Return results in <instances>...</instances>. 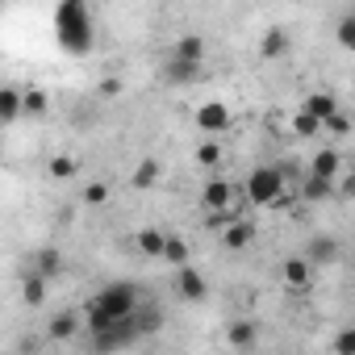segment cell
Instances as JSON below:
<instances>
[{
    "mask_svg": "<svg viewBox=\"0 0 355 355\" xmlns=\"http://www.w3.org/2000/svg\"><path fill=\"white\" fill-rule=\"evenodd\" d=\"M347 130H351V117H347L343 109H338V113H334L330 121H322V134H334V138H343Z\"/></svg>",
    "mask_w": 355,
    "mask_h": 355,
    "instance_id": "cell-29",
    "label": "cell"
},
{
    "mask_svg": "<svg viewBox=\"0 0 355 355\" xmlns=\"http://www.w3.org/2000/svg\"><path fill=\"white\" fill-rule=\"evenodd\" d=\"M159 180H163L159 159H142V163L134 167V175H130V184H134V189H142V193H146V189H155Z\"/></svg>",
    "mask_w": 355,
    "mask_h": 355,
    "instance_id": "cell-18",
    "label": "cell"
},
{
    "mask_svg": "<svg viewBox=\"0 0 355 355\" xmlns=\"http://www.w3.org/2000/svg\"><path fill=\"white\" fill-rule=\"evenodd\" d=\"M288 46H293V38H288L284 30H268V34L259 38V55H263V59H284Z\"/></svg>",
    "mask_w": 355,
    "mask_h": 355,
    "instance_id": "cell-19",
    "label": "cell"
},
{
    "mask_svg": "<svg viewBox=\"0 0 355 355\" xmlns=\"http://www.w3.org/2000/svg\"><path fill=\"white\" fill-rule=\"evenodd\" d=\"M251 243H255V226L247 218H234L230 226H222V247L226 251H247Z\"/></svg>",
    "mask_w": 355,
    "mask_h": 355,
    "instance_id": "cell-11",
    "label": "cell"
},
{
    "mask_svg": "<svg viewBox=\"0 0 355 355\" xmlns=\"http://www.w3.org/2000/svg\"><path fill=\"white\" fill-rule=\"evenodd\" d=\"M175 59L189 63V67H201V59H205V38H201V34L180 38V42H175Z\"/></svg>",
    "mask_w": 355,
    "mask_h": 355,
    "instance_id": "cell-17",
    "label": "cell"
},
{
    "mask_svg": "<svg viewBox=\"0 0 355 355\" xmlns=\"http://www.w3.org/2000/svg\"><path fill=\"white\" fill-rule=\"evenodd\" d=\"M338 255H343V247H338V239H330V234H322V239H309V247H305V263L309 268H330V263H338Z\"/></svg>",
    "mask_w": 355,
    "mask_h": 355,
    "instance_id": "cell-8",
    "label": "cell"
},
{
    "mask_svg": "<svg viewBox=\"0 0 355 355\" xmlns=\"http://www.w3.org/2000/svg\"><path fill=\"white\" fill-rule=\"evenodd\" d=\"M343 171V155L334 146H322L313 159H309V171L305 175H318V180H334V175Z\"/></svg>",
    "mask_w": 355,
    "mask_h": 355,
    "instance_id": "cell-12",
    "label": "cell"
},
{
    "mask_svg": "<svg viewBox=\"0 0 355 355\" xmlns=\"http://www.w3.org/2000/svg\"><path fill=\"white\" fill-rule=\"evenodd\" d=\"M293 134H297V138H318V134H322V121H313L309 113L297 109V113H293Z\"/></svg>",
    "mask_w": 355,
    "mask_h": 355,
    "instance_id": "cell-27",
    "label": "cell"
},
{
    "mask_svg": "<svg viewBox=\"0 0 355 355\" xmlns=\"http://www.w3.org/2000/svg\"><path fill=\"white\" fill-rule=\"evenodd\" d=\"M334 351H338V355H355V330H351V326H343V330H338Z\"/></svg>",
    "mask_w": 355,
    "mask_h": 355,
    "instance_id": "cell-31",
    "label": "cell"
},
{
    "mask_svg": "<svg viewBox=\"0 0 355 355\" xmlns=\"http://www.w3.org/2000/svg\"><path fill=\"white\" fill-rule=\"evenodd\" d=\"M55 42L71 59H80V55L92 51L96 21H92V9L84 5V0H63V5H55Z\"/></svg>",
    "mask_w": 355,
    "mask_h": 355,
    "instance_id": "cell-2",
    "label": "cell"
},
{
    "mask_svg": "<svg viewBox=\"0 0 355 355\" xmlns=\"http://www.w3.org/2000/svg\"><path fill=\"white\" fill-rule=\"evenodd\" d=\"M46 334L55 343H71L76 334H84V313L80 309H59L51 322H46Z\"/></svg>",
    "mask_w": 355,
    "mask_h": 355,
    "instance_id": "cell-6",
    "label": "cell"
},
{
    "mask_svg": "<svg viewBox=\"0 0 355 355\" xmlns=\"http://www.w3.org/2000/svg\"><path fill=\"white\" fill-rule=\"evenodd\" d=\"M117 92H121V80H117V76L101 80V96H117Z\"/></svg>",
    "mask_w": 355,
    "mask_h": 355,
    "instance_id": "cell-33",
    "label": "cell"
},
{
    "mask_svg": "<svg viewBox=\"0 0 355 355\" xmlns=\"http://www.w3.org/2000/svg\"><path fill=\"white\" fill-rule=\"evenodd\" d=\"M222 159H226V150H222V142L218 138H205L201 146H197V167H222Z\"/></svg>",
    "mask_w": 355,
    "mask_h": 355,
    "instance_id": "cell-23",
    "label": "cell"
},
{
    "mask_svg": "<svg viewBox=\"0 0 355 355\" xmlns=\"http://www.w3.org/2000/svg\"><path fill=\"white\" fill-rule=\"evenodd\" d=\"M51 96L46 88H21V117H46Z\"/></svg>",
    "mask_w": 355,
    "mask_h": 355,
    "instance_id": "cell-20",
    "label": "cell"
},
{
    "mask_svg": "<svg viewBox=\"0 0 355 355\" xmlns=\"http://www.w3.org/2000/svg\"><path fill=\"white\" fill-rule=\"evenodd\" d=\"M134 243H138V251H142L146 259H163V247H167V230H159V226H142V230L134 234Z\"/></svg>",
    "mask_w": 355,
    "mask_h": 355,
    "instance_id": "cell-15",
    "label": "cell"
},
{
    "mask_svg": "<svg viewBox=\"0 0 355 355\" xmlns=\"http://www.w3.org/2000/svg\"><path fill=\"white\" fill-rule=\"evenodd\" d=\"M21 117V88H0V121H5V125H13Z\"/></svg>",
    "mask_w": 355,
    "mask_h": 355,
    "instance_id": "cell-22",
    "label": "cell"
},
{
    "mask_svg": "<svg viewBox=\"0 0 355 355\" xmlns=\"http://www.w3.org/2000/svg\"><path fill=\"white\" fill-rule=\"evenodd\" d=\"M0 134H5V121H0Z\"/></svg>",
    "mask_w": 355,
    "mask_h": 355,
    "instance_id": "cell-34",
    "label": "cell"
},
{
    "mask_svg": "<svg viewBox=\"0 0 355 355\" xmlns=\"http://www.w3.org/2000/svg\"><path fill=\"white\" fill-rule=\"evenodd\" d=\"M26 272H34V276H42L46 284L63 272V251L59 247H42V251H34V259H30V268Z\"/></svg>",
    "mask_w": 355,
    "mask_h": 355,
    "instance_id": "cell-9",
    "label": "cell"
},
{
    "mask_svg": "<svg viewBox=\"0 0 355 355\" xmlns=\"http://www.w3.org/2000/svg\"><path fill=\"white\" fill-rule=\"evenodd\" d=\"M84 201H88V205H109V184L92 180V184L84 189Z\"/></svg>",
    "mask_w": 355,
    "mask_h": 355,
    "instance_id": "cell-30",
    "label": "cell"
},
{
    "mask_svg": "<svg viewBox=\"0 0 355 355\" xmlns=\"http://www.w3.org/2000/svg\"><path fill=\"white\" fill-rule=\"evenodd\" d=\"M46 297H51V284H46L42 276H34V272H21V301H26L30 309H42Z\"/></svg>",
    "mask_w": 355,
    "mask_h": 355,
    "instance_id": "cell-16",
    "label": "cell"
},
{
    "mask_svg": "<svg viewBox=\"0 0 355 355\" xmlns=\"http://www.w3.org/2000/svg\"><path fill=\"white\" fill-rule=\"evenodd\" d=\"M46 171L55 175V180H71V175L80 171V159H76V155H51Z\"/></svg>",
    "mask_w": 355,
    "mask_h": 355,
    "instance_id": "cell-26",
    "label": "cell"
},
{
    "mask_svg": "<svg viewBox=\"0 0 355 355\" xmlns=\"http://www.w3.org/2000/svg\"><path fill=\"white\" fill-rule=\"evenodd\" d=\"M243 201L263 205V209H280V205H288V180L280 175V167H255V171L247 175Z\"/></svg>",
    "mask_w": 355,
    "mask_h": 355,
    "instance_id": "cell-3",
    "label": "cell"
},
{
    "mask_svg": "<svg viewBox=\"0 0 355 355\" xmlns=\"http://www.w3.org/2000/svg\"><path fill=\"white\" fill-rule=\"evenodd\" d=\"M134 326H138V338H142V334H155V330L163 326V309L150 305V301H142V305L134 309Z\"/></svg>",
    "mask_w": 355,
    "mask_h": 355,
    "instance_id": "cell-21",
    "label": "cell"
},
{
    "mask_svg": "<svg viewBox=\"0 0 355 355\" xmlns=\"http://www.w3.org/2000/svg\"><path fill=\"white\" fill-rule=\"evenodd\" d=\"M338 42H343V46L355 42V13H347V17L338 21Z\"/></svg>",
    "mask_w": 355,
    "mask_h": 355,
    "instance_id": "cell-32",
    "label": "cell"
},
{
    "mask_svg": "<svg viewBox=\"0 0 355 355\" xmlns=\"http://www.w3.org/2000/svg\"><path fill=\"white\" fill-rule=\"evenodd\" d=\"M175 293H180L184 301H205L209 297V284H205V276L193 263H184V268H175Z\"/></svg>",
    "mask_w": 355,
    "mask_h": 355,
    "instance_id": "cell-7",
    "label": "cell"
},
{
    "mask_svg": "<svg viewBox=\"0 0 355 355\" xmlns=\"http://www.w3.org/2000/svg\"><path fill=\"white\" fill-rule=\"evenodd\" d=\"M193 125H197L201 134H209V138L226 134V130H230V109H226V101H201L197 113H193Z\"/></svg>",
    "mask_w": 355,
    "mask_h": 355,
    "instance_id": "cell-5",
    "label": "cell"
},
{
    "mask_svg": "<svg viewBox=\"0 0 355 355\" xmlns=\"http://www.w3.org/2000/svg\"><path fill=\"white\" fill-rule=\"evenodd\" d=\"M138 305H142V288H138L134 280H113V284H105V288L88 301V313H84V334H88V338H92V334H101L109 322L130 318Z\"/></svg>",
    "mask_w": 355,
    "mask_h": 355,
    "instance_id": "cell-1",
    "label": "cell"
},
{
    "mask_svg": "<svg viewBox=\"0 0 355 355\" xmlns=\"http://www.w3.org/2000/svg\"><path fill=\"white\" fill-rule=\"evenodd\" d=\"M301 197H305V201H330V197H334V180H318V175H305Z\"/></svg>",
    "mask_w": 355,
    "mask_h": 355,
    "instance_id": "cell-24",
    "label": "cell"
},
{
    "mask_svg": "<svg viewBox=\"0 0 355 355\" xmlns=\"http://www.w3.org/2000/svg\"><path fill=\"white\" fill-rule=\"evenodd\" d=\"M197 76H201V67H189V63H180V59L167 63V80H171V84H184V80H197Z\"/></svg>",
    "mask_w": 355,
    "mask_h": 355,
    "instance_id": "cell-28",
    "label": "cell"
},
{
    "mask_svg": "<svg viewBox=\"0 0 355 355\" xmlns=\"http://www.w3.org/2000/svg\"><path fill=\"white\" fill-rule=\"evenodd\" d=\"M163 263H171V268H184V263H189V243H184L180 234H167V247H163Z\"/></svg>",
    "mask_w": 355,
    "mask_h": 355,
    "instance_id": "cell-25",
    "label": "cell"
},
{
    "mask_svg": "<svg viewBox=\"0 0 355 355\" xmlns=\"http://www.w3.org/2000/svg\"><path fill=\"white\" fill-rule=\"evenodd\" d=\"M201 205H205L209 218H218V214H226V209H243V197H239V189H234L230 180L214 175V180L201 189Z\"/></svg>",
    "mask_w": 355,
    "mask_h": 355,
    "instance_id": "cell-4",
    "label": "cell"
},
{
    "mask_svg": "<svg viewBox=\"0 0 355 355\" xmlns=\"http://www.w3.org/2000/svg\"><path fill=\"white\" fill-rule=\"evenodd\" d=\"M280 276H284V288L301 293V288H309V280H313V268H309V263H305L301 255H293V259H284Z\"/></svg>",
    "mask_w": 355,
    "mask_h": 355,
    "instance_id": "cell-14",
    "label": "cell"
},
{
    "mask_svg": "<svg viewBox=\"0 0 355 355\" xmlns=\"http://www.w3.org/2000/svg\"><path fill=\"white\" fill-rule=\"evenodd\" d=\"M338 109H343V105H338V96H334V92H309V96L301 101V113H309L313 121H330Z\"/></svg>",
    "mask_w": 355,
    "mask_h": 355,
    "instance_id": "cell-10",
    "label": "cell"
},
{
    "mask_svg": "<svg viewBox=\"0 0 355 355\" xmlns=\"http://www.w3.org/2000/svg\"><path fill=\"white\" fill-rule=\"evenodd\" d=\"M255 338H259V322H255V318H239V322H230V326H226V343H230L234 351L255 347Z\"/></svg>",
    "mask_w": 355,
    "mask_h": 355,
    "instance_id": "cell-13",
    "label": "cell"
}]
</instances>
